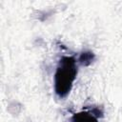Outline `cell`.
<instances>
[{
    "label": "cell",
    "mask_w": 122,
    "mask_h": 122,
    "mask_svg": "<svg viewBox=\"0 0 122 122\" xmlns=\"http://www.w3.org/2000/svg\"><path fill=\"white\" fill-rule=\"evenodd\" d=\"M77 74L76 61L71 56H64L59 61L54 75V90L59 97H65L71 90Z\"/></svg>",
    "instance_id": "1"
},
{
    "label": "cell",
    "mask_w": 122,
    "mask_h": 122,
    "mask_svg": "<svg viewBox=\"0 0 122 122\" xmlns=\"http://www.w3.org/2000/svg\"><path fill=\"white\" fill-rule=\"evenodd\" d=\"M94 58V54L91 51H86V52H83L80 57H79V62L83 65H89L92 62Z\"/></svg>",
    "instance_id": "3"
},
{
    "label": "cell",
    "mask_w": 122,
    "mask_h": 122,
    "mask_svg": "<svg viewBox=\"0 0 122 122\" xmlns=\"http://www.w3.org/2000/svg\"><path fill=\"white\" fill-rule=\"evenodd\" d=\"M102 111L94 108L91 112H80L78 113H75L71 117V122H98L97 117L102 116Z\"/></svg>",
    "instance_id": "2"
}]
</instances>
